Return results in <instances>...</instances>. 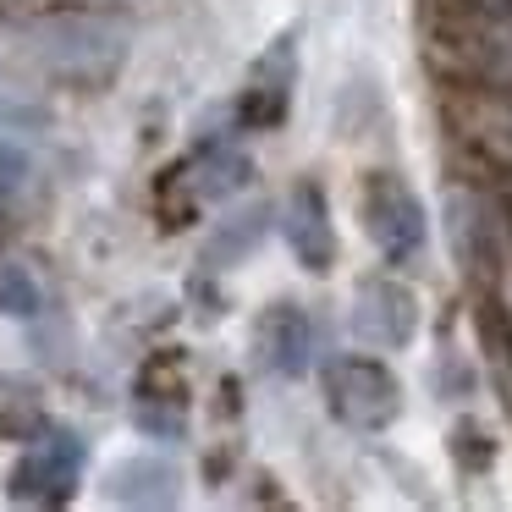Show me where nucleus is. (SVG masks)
<instances>
[{"label":"nucleus","instance_id":"f257e3e1","mask_svg":"<svg viewBox=\"0 0 512 512\" xmlns=\"http://www.w3.org/2000/svg\"><path fill=\"white\" fill-rule=\"evenodd\" d=\"M419 28L430 39V56L441 61L446 83L512 89V23L474 12L463 0H424Z\"/></svg>","mask_w":512,"mask_h":512},{"label":"nucleus","instance_id":"f03ea898","mask_svg":"<svg viewBox=\"0 0 512 512\" xmlns=\"http://www.w3.org/2000/svg\"><path fill=\"white\" fill-rule=\"evenodd\" d=\"M325 408H331V419H342L347 430L375 435L402 413V380L391 375L380 358H364V353L331 358V364H325Z\"/></svg>","mask_w":512,"mask_h":512},{"label":"nucleus","instance_id":"7ed1b4c3","mask_svg":"<svg viewBox=\"0 0 512 512\" xmlns=\"http://www.w3.org/2000/svg\"><path fill=\"white\" fill-rule=\"evenodd\" d=\"M364 226L375 237V248L386 254V265H413L424 254V210L397 171H375L364 182Z\"/></svg>","mask_w":512,"mask_h":512},{"label":"nucleus","instance_id":"20e7f679","mask_svg":"<svg viewBox=\"0 0 512 512\" xmlns=\"http://www.w3.org/2000/svg\"><path fill=\"white\" fill-rule=\"evenodd\" d=\"M446 232H452V254L463 265V276L474 287H485V298H490L501 287V221H496L485 193L457 188L446 199Z\"/></svg>","mask_w":512,"mask_h":512},{"label":"nucleus","instance_id":"39448f33","mask_svg":"<svg viewBox=\"0 0 512 512\" xmlns=\"http://www.w3.org/2000/svg\"><path fill=\"white\" fill-rule=\"evenodd\" d=\"M83 474V441L72 430H39L28 441L23 463L12 468V501H34V507H56L72 496Z\"/></svg>","mask_w":512,"mask_h":512},{"label":"nucleus","instance_id":"423d86ee","mask_svg":"<svg viewBox=\"0 0 512 512\" xmlns=\"http://www.w3.org/2000/svg\"><path fill=\"white\" fill-rule=\"evenodd\" d=\"M353 325L369 347L402 353L419 336V298L397 276H364L358 281V303H353Z\"/></svg>","mask_w":512,"mask_h":512},{"label":"nucleus","instance_id":"0eeeda50","mask_svg":"<svg viewBox=\"0 0 512 512\" xmlns=\"http://www.w3.org/2000/svg\"><path fill=\"white\" fill-rule=\"evenodd\" d=\"M292 78H298V50H292V34H281L265 56L254 61V78H248L243 100H237V127L243 133H270L281 127L292 105Z\"/></svg>","mask_w":512,"mask_h":512},{"label":"nucleus","instance_id":"6e6552de","mask_svg":"<svg viewBox=\"0 0 512 512\" xmlns=\"http://www.w3.org/2000/svg\"><path fill=\"white\" fill-rule=\"evenodd\" d=\"M254 353L270 375L281 380H298L309 369V353H314V325L298 303H270L265 314L254 320Z\"/></svg>","mask_w":512,"mask_h":512},{"label":"nucleus","instance_id":"1a4fd4ad","mask_svg":"<svg viewBox=\"0 0 512 512\" xmlns=\"http://www.w3.org/2000/svg\"><path fill=\"white\" fill-rule=\"evenodd\" d=\"M287 243L292 254H298L303 270H314V276H325V270L336 265V226H331V210H325V193L314 188V182H298L287 199Z\"/></svg>","mask_w":512,"mask_h":512},{"label":"nucleus","instance_id":"9d476101","mask_svg":"<svg viewBox=\"0 0 512 512\" xmlns=\"http://www.w3.org/2000/svg\"><path fill=\"white\" fill-rule=\"evenodd\" d=\"M177 474H171L166 463H155V457H133V463H122L111 474V501H127V507H166L171 496H177Z\"/></svg>","mask_w":512,"mask_h":512},{"label":"nucleus","instance_id":"9b49d317","mask_svg":"<svg viewBox=\"0 0 512 512\" xmlns=\"http://www.w3.org/2000/svg\"><path fill=\"white\" fill-rule=\"evenodd\" d=\"M138 408H182L188 413V375L177 353H155L138 369Z\"/></svg>","mask_w":512,"mask_h":512},{"label":"nucleus","instance_id":"f8f14e48","mask_svg":"<svg viewBox=\"0 0 512 512\" xmlns=\"http://www.w3.org/2000/svg\"><path fill=\"white\" fill-rule=\"evenodd\" d=\"M45 430V408L28 380H0V435L6 441H34Z\"/></svg>","mask_w":512,"mask_h":512},{"label":"nucleus","instance_id":"ddd939ff","mask_svg":"<svg viewBox=\"0 0 512 512\" xmlns=\"http://www.w3.org/2000/svg\"><path fill=\"white\" fill-rule=\"evenodd\" d=\"M199 193H193V177H188V160L182 166H171L166 177L155 182V210H160V221L177 232V226H188L193 221V210H199Z\"/></svg>","mask_w":512,"mask_h":512},{"label":"nucleus","instance_id":"4468645a","mask_svg":"<svg viewBox=\"0 0 512 512\" xmlns=\"http://www.w3.org/2000/svg\"><path fill=\"white\" fill-rule=\"evenodd\" d=\"M39 309H45V292H39V281L28 276V265L6 259V265H0V314H12V320H34Z\"/></svg>","mask_w":512,"mask_h":512},{"label":"nucleus","instance_id":"2eb2a0df","mask_svg":"<svg viewBox=\"0 0 512 512\" xmlns=\"http://www.w3.org/2000/svg\"><path fill=\"white\" fill-rule=\"evenodd\" d=\"M237 226H226L221 237H215V259H237L243 248H254L259 243V232H265V210H254V215H232Z\"/></svg>","mask_w":512,"mask_h":512},{"label":"nucleus","instance_id":"dca6fc26","mask_svg":"<svg viewBox=\"0 0 512 512\" xmlns=\"http://www.w3.org/2000/svg\"><path fill=\"white\" fill-rule=\"evenodd\" d=\"M6 215H12V204L0 199V237H6Z\"/></svg>","mask_w":512,"mask_h":512}]
</instances>
